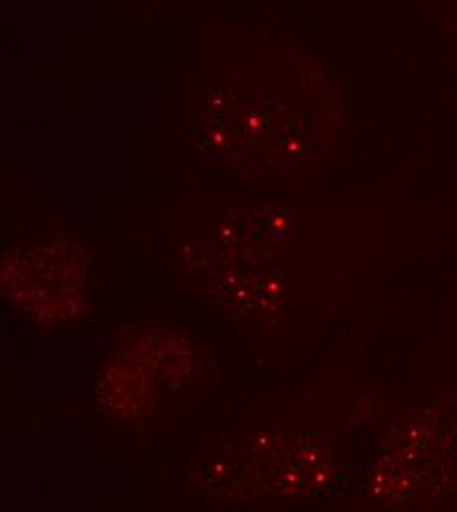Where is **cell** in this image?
<instances>
[{
    "label": "cell",
    "instance_id": "obj_1",
    "mask_svg": "<svg viewBox=\"0 0 457 512\" xmlns=\"http://www.w3.org/2000/svg\"><path fill=\"white\" fill-rule=\"evenodd\" d=\"M4 290L38 320H67L81 298L83 255L71 247H38L6 258Z\"/></svg>",
    "mask_w": 457,
    "mask_h": 512
}]
</instances>
